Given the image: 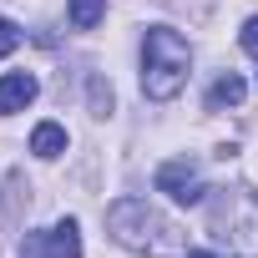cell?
I'll return each mask as SVG.
<instances>
[{
	"mask_svg": "<svg viewBox=\"0 0 258 258\" xmlns=\"http://www.w3.org/2000/svg\"><path fill=\"white\" fill-rule=\"evenodd\" d=\"M106 228L121 248H132V253H147V258H177L182 253V238L177 228L142 198H116L106 208Z\"/></svg>",
	"mask_w": 258,
	"mask_h": 258,
	"instance_id": "cell-1",
	"label": "cell"
},
{
	"mask_svg": "<svg viewBox=\"0 0 258 258\" xmlns=\"http://www.w3.org/2000/svg\"><path fill=\"white\" fill-rule=\"evenodd\" d=\"M208 233L238 258H258V192L248 187H213L208 198Z\"/></svg>",
	"mask_w": 258,
	"mask_h": 258,
	"instance_id": "cell-2",
	"label": "cell"
},
{
	"mask_svg": "<svg viewBox=\"0 0 258 258\" xmlns=\"http://www.w3.org/2000/svg\"><path fill=\"white\" fill-rule=\"evenodd\" d=\"M187 66H192L187 41L167 26H152L147 41H142V91L152 101H172L187 86Z\"/></svg>",
	"mask_w": 258,
	"mask_h": 258,
	"instance_id": "cell-3",
	"label": "cell"
},
{
	"mask_svg": "<svg viewBox=\"0 0 258 258\" xmlns=\"http://www.w3.org/2000/svg\"><path fill=\"white\" fill-rule=\"evenodd\" d=\"M157 192H167L172 203L192 208V203H203V198H208L213 187L203 182L198 162H187V157H172V162H162V167H157Z\"/></svg>",
	"mask_w": 258,
	"mask_h": 258,
	"instance_id": "cell-4",
	"label": "cell"
},
{
	"mask_svg": "<svg viewBox=\"0 0 258 258\" xmlns=\"http://www.w3.org/2000/svg\"><path fill=\"white\" fill-rule=\"evenodd\" d=\"M31 101H36V76H31V71H11V76H0V116L26 111Z\"/></svg>",
	"mask_w": 258,
	"mask_h": 258,
	"instance_id": "cell-5",
	"label": "cell"
},
{
	"mask_svg": "<svg viewBox=\"0 0 258 258\" xmlns=\"http://www.w3.org/2000/svg\"><path fill=\"white\" fill-rule=\"evenodd\" d=\"M31 152L46 157V162L61 157V152H66V126H61V121H41L36 132H31Z\"/></svg>",
	"mask_w": 258,
	"mask_h": 258,
	"instance_id": "cell-6",
	"label": "cell"
},
{
	"mask_svg": "<svg viewBox=\"0 0 258 258\" xmlns=\"http://www.w3.org/2000/svg\"><path fill=\"white\" fill-rule=\"evenodd\" d=\"M248 96V86H243V76H233V71H223L218 81H213V91H208V111H223V106H238Z\"/></svg>",
	"mask_w": 258,
	"mask_h": 258,
	"instance_id": "cell-7",
	"label": "cell"
},
{
	"mask_svg": "<svg viewBox=\"0 0 258 258\" xmlns=\"http://www.w3.org/2000/svg\"><path fill=\"white\" fill-rule=\"evenodd\" d=\"M51 238H56V253L61 258H81V228H76V218H61L51 228Z\"/></svg>",
	"mask_w": 258,
	"mask_h": 258,
	"instance_id": "cell-8",
	"label": "cell"
},
{
	"mask_svg": "<svg viewBox=\"0 0 258 258\" xmlns=\"http://www.w3.org/2000/svg\"><path fill=\"white\" fill-rule=\"evenodd\" d=\"M101 16H106V0H71V26L76 31H91Z\"/></svg>",
	"mask_w": 258,
	"mask_h": 258,
	"instance_id": "cell-9",
	"label": "cell"
},
{
	"mask_svg": "<svg viewBox=\"0 0 258 258\" xmlns=\"http://www.w3.org/2000/svg\"><path fill=\"white\" fill-rule=\"evenodd\" d=\"M21 258H61V253H56V238H51V233H26Z\"/></svg>",
	"mask_w": 258,
	"mask_h": 258,
	"instance_id": "cell-10",
	"label": "cell"
},
{
	"mask_svg": "<svg viewBox=\"0 0 258 258\" xmlns=\"http://www.w3.org/2000/svg\"><path fill=\"white\" fill-rule=\"evenodd\" d=\"M91 111H96V116H106V111H111V86H101V76L91 81Z\"/></svg>",
	"mask_w": 258,
	"mask_h": 258,
	"instance_id": "cell-11",
	"label": "cell"
},
{
	"mask_svg": "<svg viewBox=\"0 0 258 258\" xmlns=\"http://www.w3.org/2000/svg\"><path fill=\"white\" fill-rule=\"evenodd\" d=\"M21 46V31H16V21H6V16H0V56H11Z\"/></svg>",
	"mask_w": 258,
	"mask_h": 258,
	"instance_id": "cell-12",
	"label": "cell"
},
{
	"mask_svg": "<svg viewBox=\"0 0 258 258\" xmlns=\"http://www.w3.org/2000/svg\"><path fill=\"white\" fill-rule=\"evenodd\" d=\"M238 41H243V51H248V56H258V16H253V21H243Z\"/></svg>",
	"mask_w": 258,
	"mask_h": 258,
	"instance_id": "cell-13",
	"label": "cell"
},
{
	"mask_svg": "<svg viewBox=\"0 0 258 258\" xmlns=\"http://www.w3.org/2000/svg\"><path fill=\"white\" fill-rule=\"evenodd\" d=\"M187 258H218V253H187Z\"/></svg>",
	"mask_w": 258,
	"mask_h": 258,
	"instance_id": "cell-14",
	"label": "cell"
}]
</instances>
